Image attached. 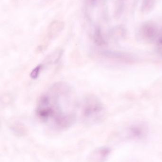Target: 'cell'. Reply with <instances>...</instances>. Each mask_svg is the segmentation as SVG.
<instances>
[{
    "instance_id": "7a4b0ae2",
    "label": "cell",
    "mask_w": 162,
    "mask_h": 162,
    "mask_svg": "<svg viewBox=\"0 0 162 162\" xmlns=\"http://www.w3.org/2000/svg\"><path fill=\"white\" fill-rule=\"evenodd\" d=\"M82 117L88 124H94L100 121L105 114L103 103L98 97L89 94L85 96L81 104Z\"/></svg>"
},
{
    "instance_id": "6da1fadb",
    "label": "cell",
    "mask_w": 162,
    "mask_h": 162,
    "mask_svg": "<svg viewBox=\"0 0 162 162\" xmlns=\"http://www.w3.org/2000/svg\"><path fill=\"white\" fill-rule=\"evenodd\" d=\"M78 102L72 87L64 81L53 83L40 96L35 113L42 122L56 129L64 130L75 122Z\"/></svg>"
}]
</instances>
